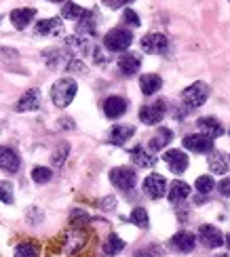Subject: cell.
Segmentation results:
<instances>
[{"instance_id": "cell-18", "label": "cell", "mask_w": 230, "mask_h": 257, "mask_svg": "<svg viewBox=\"0 0 230 257\" xmlns=\"http://www.w3.org/2000/svg\"><path fill=\"white\" fill-rule=\"evenodd\" d=\"M34 17H36V9H32V7L11 11V21H13V26L17 30H26L32 21H34Z\"/></svg>"}, {"instance_id": "cell-4", "label": "cell", "mask_w": 230, "mask_h": 257, "mask_svg": "<svg viewBox=\"0 0 230 257\" xmlns=\"http://www.w3.org/2000/svg\"><path fill=\"white\" fill-rule=\"evenodd\" d=\"M209 97V87L205 82H192L190 87H186L182 91V101L188 108H201V105Z\"/></svg>"}, {"instance_id": "cell-8", "label": "cell", "mask_w": 230, "mask_h": 257, "mask_svg": "<svg viewBox=\"0 0 230 257\" xmlns=\"http://www.w3.org/2000/svg\"><path fill=\"white\" fill-rule=\"evenodd\" d=\"M199 238L207 249H217V247H222L224 244V234L220 232V228H215L211 226V223H205V226L199 228Z\"/></svg>"}, {"instance_id": "cell-33", "label": "cell", "mask_w": 230, "mask_h": 257, "mask_svg": "<svg viewBox=\"0 0 230 257\" xmlns=\"http://www.w3.org/2000/svg\"><path fill=\"white\" fill-rule=\"evenodd\" d=\"M196 192H201V194H209V192L215 188V181L211 175H201L199 179H196Z\"/></svg>"}, {"instance_id": "cell-14", "label": "cell", "mask_w": 230, "mask_h": 257, "mask_svg": "<svg viewBox=\"0 0 230 257\" xmlns=\"http://www.w3.org/2000/svg\"><path fill=\"white\" fill-rule=\"evenodd\" d=\"M196 126H199V131H201L203 135L211 137V139L224 135V126H222V122L217 120V118H213V116H203V118L196 120Z\"/></svg>"}, {"instance_id": "cell-13", "label": "cell", "mask_w": 230, "mask_h": 257, "mask_svg": "<svg viewBox=\"0 0 230 257\" xmlns=\"http://www.w3.org/2000/svg\"><path fill=\"white\" fill-rule=\"evenodd\" d=\"M19 167H21V160L15 150L9 146H0V169L7 171V173H17Z\"/></svg>"}, {"instance_id": "cell-28", "label": "cell", "mask_w": 230, "mask_h": 257, "mask_svg": "<svg viewBox=\"0 0 230 257\" xmlns=\"http://www.w3.org/2000/svg\"><path fill=\"white\" fill-rule=\"evenodd\" d=\"M85 15V9L76 3H70V0H65V5L61 9V17L63 19H72V21H79L81 17Z\"/></svg>"}, {"instance_id": "cell-36", "label": "cell", "mask_w": 230, "mask_h": 257, "mask_svg": "<svg viewBox=\"0 0 230 257\" xmlns=\"http://www.w3.org/2000/svg\"><path fill=\"white\" fill-rule=\"evenodd\" d=\"M0 59L3 61H15V59H19V51L9 49V47H0Z\"/></svg>"}, {"instance_id": "cell-32", "label": "cell", "mask_w": 230, "mask_h": 257, "mask_svg": "<svg viewBox=\"0 0 230 257\" xmlns=\"http://www.w3.org/2000/svg\"><path fill=\"white\" fill-rule=\"evenodd\" d=\"M15 257H40V255H38V247L34 242H21L15 249Z\"/></svg>"}, {"instance_id": "cell-16", "label": "cell", "mask_w": 230, "mask_h": 257, "mask_svg": "<svg viewBox=\"0 0 230 257\" xmlns=\"http://www.w3.org/2000/svg\"><path fill=\"white\" fill-rule=\"evenodd\" d=\"M36 36H57L63 32V24L59 21V17H51V19H42L36 21Z\"/></svg>"}, {"instance_id": "cell-42", "label": "cell", "mask_w": 230, "mask_h": 257, "mask_svg": "<svg viewBox=\"0 0 230 257\" xmlns=\"http://www.w3.org/2000/svg\"><path fill=\"white\" fill-rule=\"evenodd\" d=\"M224 244H226L228 251H230V234H228V236H224Z\"/></svg>"}, {"instance_id": "cell-11", "label": "cell", "mask_w": 230, "mask_h": 257, "mask_svg": "<svg viewBox=\"0 0 230 257\" xmlns=\"http://www.w3.org/2000/svg\"><path fill=\"white\" fill-rule=\"evenodd\" d=\"M163 160L169 165L171 173H175V175H180L188 169V156H186L182 150H167V152L163 154Z\"/></svg>"}, {"instance_id": "cell-35", "label": "cell", "mask_w": 230, "mask_h": 257, "mask_svg": "<svg viewBox=\"0 0 230 257\" xmlns=\"http://www.w3.org/2000/svg\"><path fill=\"white\" fill-rule=\"evenodd\" d=\"M123 21H125V24H129L131 28H137V26L141 24V21H139V15L135 13L133 9H125V13H123Z\"/></svg>"}, {"instance_id": "cell-15", "label": "cell", "mask_w": 230, "mask_h": 257, "mask_svg": "<svg viewBox=\"0 0 230 257\" xmlns=\"http://www.w3.org/2000/svg\"><path fill=\"white\" fill-rule=\"evenodd\" d=\"M171 247H173L175 251H180V253H190V251H194V247H196L194 234H192V232H186V230L173 234Z\"/></svg>"}, {"instance_id": "cell-44", "label": "cell", "mask_w": 230, "mask_h": 257, "mask_svg": "<svg viewBox=\"0 0 230 257\" xmlns=\"http://www.w3.org/2000/svg\"><path fill=\"white\" fill-rule=\"evenodd\" d=\"M215 257H228V255H215Z\"/></svg>"}, {"instance_id": "cell-41", "label": "cell", "mask_w": 230, "mask_h": 257, "mask_svg": "<svg viewBox=\"0 0 230 257\" xmlns=\"http://www.w3.org/2000/svg\"><path fill=\"white\" fill-rule=\"evenodd\" d=\"M59 122H61V124H59L61 128H74V120H72V118H61Z\"/></svg>"}, {"instance_id": "cell-31", "label": "cell", "mask_w": 230, "mask_h": 257, "mask_svg": "<svg viewBox=\"0 0 230 257\" xmlns=\"http://www.w3.org/2000/svg\"><path fill=\"white\" fill-rule=\"evenodd\" d=\"M32 179H34V184H49L53 179V171L49 167H34L32 169Z\"/></svg>"}, {"instance_id": "cell-9", "label": "cell", "mask_w": 230, "mask_h": 257, "mask_svg": "<svg viewBox=\"0 0 230 257\" xmlns=\"http://www.w3.org/2000/svg\"><path fill=\"white\" fill-rule=\"evenodd\" d=\"M141 49L146 53H167L169 49V38L165 34H161V32H150L141 38Z\"/></svg>"}, {"instance_id": "cell-21", "label": "cell", "mask_w": 230, "mask_h": 257, "mask_svg": "<svg viewBox=\"0 0 230 257\" xmlns=\"http://www.w3.org/2000/svg\"><path fill=\"white\" fill-rule=\"evenodd\" d=\"M131 160H133L137 167L148 169V167H155L157 156H152V152H148V150H144L141 146H137V148L131 150Z\"/></svg>"}, {"instance_id": "cell-19", "label": "cell", "mask_w": 230, "mask_h": 257, "mask_svg": "<svg viewBox=\"0 0 230 257\" xmlns=\"http://www.w3.org/2000/svg\"><path fill=\"white\" fill-rule=\"evenodd\" d=\"M135 133V126L131 124H114L110 128V133H108V142L114 144V146H123L127 144V139H131Z\"/></svg>"}, {"instance_id": "cell-7", "label": "cell", "mask_w": 230, "mask_h": 257, "mask_svg": "<svg viewBox=\"0 0 230 257\" xmlns=\"http://www.w3.org/2000/svg\"><path fill=\"white\" fill-rule=\"evenodd\" d=\"M184 148L190 152H199V154H209L213 150V139L207 137L203 133H194V135H186L184 139Z\"/></svg>"}, {"instance_id": "cell-12", "label": "cell", "mask_w": 230, "mask_h": 257, "mask_svg": "<svg viewBox=\"0 0 230 257\" xmlns=\"http://www.w3.org/2000/svg\"><path fill=\"white\" fill-rule=\"evenodd\" d=\"M40 108V91L28 89L15 103V112H34Z\"/></svg>"}, {"instance_id": "cell-30", "label": "cell", "mask_w": 230, "mask_h": 257, "mask_svg": "<svg viewBox=\"0 0 230 257\" xmlns=\"http://www.w3.org/2000/svg\"><path fill=\"white\" fill-rule=\"evenodd\" d=\"M42 59L47 61L49 68H57L59 63L65 59V55H63V51H59V49H47V51H42Z\"/></svg>"}, {"instance_id": "cell-1", "label": "cell", "mask_w": 230, "mask_h": 257, "mask_svg": "<svg viewBox=\"0 0 230 257\" xmlns=\"http://www.w3.org/2000/svg\"><path fill=\"white\" fill-rule=\"evenodd\" d=\"M76 80L74 78H59L53 82L51 87V101L53 105H57V108H68V105L74 101L76 97Z\"/></svg>"}, {"instance_id": "cell-17", "label": "cell", "mask_w": 230, "mask_h": 257, "mask_svg": "<svg viewBox=\"0 0 230 257\" xmlns=\"http://www.w3.org/2000/svg\"><path fill=\"white\" fill-rule=\"evenodd\" d=\"M139 66H141V57L135 55V53H125V55L118 57V70L123 76H133V74H137Z\"/></svg>"}, {"instance_id": "cell-27", "label": "cell", "mask_w": 230, "mask_h": 257, "mask_svg": "<svg viewBox=\"0 0 230 257\" xmlns=\"http://www.w3.org/2000/svg\"><path fill=\"white\" fill-rule=\"evenodd\" d=\"M131 223H135L137 228L141 230H148L150 228V217H148V211L144 207H135L133 211H131Z\"/></svg>"}, {"instance_id": "cell-45", "label": "cell", "mask_w": 230, "mask_h": 257, "mask_svg": "<svg viewBox=\"0 0 230 257\" xmlns=\"http://www.w3.org/2000/svg\"><path fill=\"white\" fill-rule=\"evenodd\" d=\"M228 133H230V131H228Z\"/></svg>"}, {"instance_id": "cell-40", "label": "cell", "mask_w": 230, "mask_h": 257, "mask_svg": "<svg viewBox=\"0 0 230 257\" xmlns=\"http://www.w3.org/2000/svg\"><path fill=\"white\" fill-rule=\"evenodd\" d=\"M114 205H116V200H114L112 196H108V198H104V200H102V209H106V211H112V209H114Z\"/></svg>"}, {"instance_id": "cell-10", "label": "cell", "mask_w": 230, "mask_h": 257, "mask_svg": "<svg viewBox=\"0 0 230 257\" xmlns=\"http://www.w3.org/2000/svg\"><path fill=\"white\" fill-rule=\"evenodd\" d=\"M127 110H129V103L125 97H120V95H110V97L104 101V114L110 120H116L120 116H125Z\"/></svg>"}, {"instance_id": "cell-37", "label": "cell", "mask_w": 230, "mask_h": 257, "mask_svg": "<svg viewBox=\"0 0 230 257\" xmlns=\"http://www.w3.org/2000/svg\"><path fill=\"white\" fill-rule=\"evenodd\" d=\"M65 70L74 72V74H85V66H83V61H79V59H70L68 63H65Z\"/></svg>"}, {"instance_id": "cell-26", "label": "cell", "mask_w": 230, "mask_h": 257, "mask_svg": "<svg viewBox=\"0 0 230 257\" xmlns=\"http://www.w3.org/2000/svg\"><path fill=\"white\" fill-rule=\"evenodd\" d=\"M123 249H125V240L120 238V236H116V234H110V236L104 240V253H106L108 257L118 255Z\"/></svg>"}, {"instance_id": "cell-25", "label": "cell", "mask_w": 230, "mask_h": 257, "mask_svg": "<svg viewBox=\"0 0 230 257\" xmlns=\"http://www.w3.org/2000/svg\"><path fill=\"white\" fill-rule=\"evenodd\" d=\"M209 169H211V173H217V175H224L226 171H228V160L222 152H215V150H211L209 152Z\"/></svg>"}, {"instance_id": "cell-24", "label": "cell", "mask_w": 230, "mask_h": 257, "mask_svg": "<svg viewBox=\"0 0 230 257\" xmlns=\"http://www.w3.org/2000/svg\"><path fill=\"white\" fill-rule=\"evenodd\" d=\"M173 139V133L169 131V128H165L163 126L161 131L150 139V144H148V148H150V152H159V150H163V148H167L169 146V142Z\"/></svg>"}, {"instance_id": "cell-34", "label": "cell", "mask_w": 230, "mask_h": 257, "mask_svg": "<svg viewBox=\"0 0 230 257\" xmlns=\"http://www.w3.org/2000/svg\"><path fill=\"white\" fill-rule=\"evenodd\" d=\"M0 200L5 202V205H13V184L11 181H0Z\"/></svg>"}, {"instance_id": "cell-38", "label": "cell", "mask_w": 230, "mask_h": 257, "mask_svg": "<svg viewBox=\"0 0 230 257\" xmlns=\"http://www.w3.org/2000/svg\"><path fill=\"white\" fill-rule=\"evenodd\" d=\"M217 190H220L222 196H230V177H224L220 184H217Z\"/></svg>"}, {"instance_id": "cell-23", "label": "cell", "mask_w": 230, "mask_h": 257, "mask_svg": "<svg viewBox=\"0 0 230 257\" xmlns=\"http://www.w3.org/2000/svg\"><path fill=\"white\" fill-rule=\"evenodd\" d=\"M161 87H163V78L159 74H144V76L139 78V89L144 95H155Z\"/></svg>"}, {"instance_id": "cell-6", "label": "cell", "mask_w": 230, "mask_h": 257, "mask_svg": "<svg viewBox=\"0 0 230 257\" xmlns=\"http://www.w3.org/2000/svg\"><path fill=\"white\" fill-rule=\"evenodd\" d=\"M144 194L152 200H159L167 194V179L163 177V175H157V173H152L144 179Z\"/></svg>"}, {"instance_id": "cell-29", "label": "cell", "mask_w": 230, "mask_h": 257, "mask_svg": "<svg viewBox=\"0 0 230 257\" xmlns=\"http://www.w3.org/2000/svg\"><path fill=\"white\" fill-rule=\"evenodd\" d=\"M68 154H70V146L65 144V142H61L55 150H53V154H51V163H53V167H63V163H65V158H68Z\"/></svg>"}, {"instance_id": "cell-5", "label": "cell", "mask_w": 230, "mask_h": 257, "mask_svg": "<svg viewBox=\"0 0 230 257\" xmlns=\"http://www.w3.org/2000/svg\"><path fill=\"white\" fill-rule=\"evenodd\" d=\"M165 114H167V103L163 99H157V101H152L139 110V120L152 126V124H159L163 118H165Z\"/></svg>"}, {"instance_id": "cell-2", "label": "cell", "mask_w": 230, "mask_h": 257, "mask_svg": "<svg viewBox=\"0 0 230 257\" xmlns=\"http://www.w3.org/2000/svg\"><path fill=\"white\" fill-rule=\"evenodd\" d=\"M131 42H133V34L125 28H114L104 36V47L108 51H114V53L127 51L131 47Z\"/></svg>"}, {"instance_id": "cell-3", "label": "cell", "mask_w": 230, "mask_h": 257, "mask_svg": "<svg viewBox=\"0 0 230 257\" xmlns=\"http://www.w3.org/2000/svg\"><path fill=\"white\" fill-rule=\"evenodd\" d=\"M110 184L120 192H131L137 184V173L131 167H114L110 171Z\"/></svg>"}, {"instance_id": "cell-39", "label": "cell", "mask_w": 230, "mask_h": 257, "mask_svg": "<svg viewBox=\"0 0 230 257\" xmlns=\"http://www.w3.org/2000/svg\"><path fill=\"white\" fill-rule=\"evenodd\" d=\"M129 3H133V0H104V5L110 7V9H120V7L129 5Z\"/></svg>"}, {"instance_id": "cell-20", "label": "cell", "mask_w": 230, "mask_h": 257, "mask_svg": "<svg viewBox=\"0 0 230 257\" xmlns=\"http://www.w3.org/2000/svg\"><path fill=\"white\" fill-rule=\"evenodd\" d=\"M167 196H169V200L173 202V205H180V202H184L190 196V186L182 179H175L171 186H167Z\"/></svg>"}, {"instance_id": "cell-22", "label": "cell", "mask_w": 230, "mask_h": 257, "mask_svg": "<svg viewBox=\"0 0 230 257\" xmlns=\"http://www.w3.org/2000/svg\"><path fill=\"white\" fill-rule=\"evenodd\" d=\"M95 30H97V24H95V15L93 11H85V15L79 19V26H76V32L81 36H95Z\"/></svg>"}, {"instance_id": "cell-43", "label": "cell", "mask_w": 230, "mask_h": 257, "mask_svg": "<svg viewBox=\"0 0 230 257\" xmlns=\"http://www.w3.org/2000/svg\"><path fill=\"white\" fill-rule=\"evenodd\" d=\"M51 3H65V0H51Z\"/></svg>"}]
</instances>
